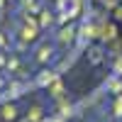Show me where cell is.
<instances>
[{
	"label": "cell",
	"instance_id": "obj_1",
	"mask_svg": "<svg viewBox=\"0 0 122 122\" xmlns=\"http://www.w3.org/2000/svg\"><path fill=\"white\" fill-rule=\"evenodd\" d=\"M46 56H51V46H44V49H42V54H39V59H42V61H44Z\"/></svg>",
	"mask_w": 122,
	"mask_h": 122
}]
</instances>
